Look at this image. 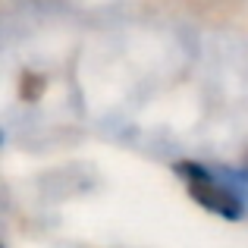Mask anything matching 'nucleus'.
<instances>
[{
  "label": "nucleus",
  "mask_w": 248,
  "mask_h": 248,
  "mask_svg": "<svg viewBox=\"0 0 248 248\" xmlns=\"http://www.w3.org/2000/svg\"><path fill=\"white\" fill-rule=\"evenodd\" d=\"M179 173L186 176V186L192 188V195H195V198H198L204 207L220 211V214H226V217H236V214H239L242 198H239V195L232 192L230 186L217 182L211 173H207V170L192 167V164H179Z\"/></svg>",
  "instance_id": "nucleus-1"
}]
</instances>
